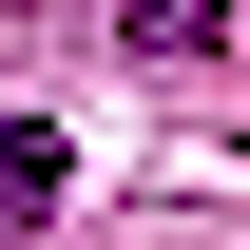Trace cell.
I'll list each match as a JSON object with an SVG mask.
<instances>
[{
    "label": "cell",
    "mask_w": 250,
    "mask_h": 250,
    "mask_svg": "<svg viewBox=\"0 0 250 250\" xmlns=\"http://www.w3.org/2000/svg\"><path fill=\"white\" fill-rule=\"evenodd\" d=\"M58 173H77V135H58V116H0V231L58 212Z\"/></svg>",
    "instance_id": "obj_1"
},
{
    "label": "cell",
    "mask_w": 250,
    "mask_h": 250,
    "mask_svg": "<svg viewBox=\"0 0 250 250\" xmlns=\"http://www.w3.org/2000/svg\"><path fill=\"white\" fill-rule=\"evenodd\" d=\"M116 39H135V58H212L231 20H212V0H116Z\"/></svg>",
    "instance_id": "obj_2"
}]
</instances>
